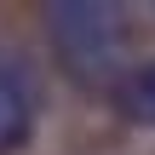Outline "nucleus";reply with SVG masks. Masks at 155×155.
<instances>
[{
    "instance_id": "f257e3e1",
    "label": "nucleus",
    "mask_w": 155,
    "mask_h": 155,
    "mask_svg": "<svg viewBox=\"0 0 155 155\" xmlns=\"http://www.w3.org/2000/svg\"><path fill=\"white\" fill-rule=\"evenodd\" d=\"M46 35L58 46V58L81 75V81H109L121 69V46H127V12L121 6H46Z\"/></svg>"
},
{
    "instance_id": "f03ea898",
    "label": "nucleus",
    "mask_w": 155,
    "mask_h": 155,
    "mask_svg": "<svg viewBox=\"0 0 155 155\" xmlns=\"http://www.w3.org/2000/svg\"><path fill=\"white\" fill-rule=\"evenodd\" d=\"M40 115V75L23 52L0 46V155H17Z\"/></svg>"
},
{
    "instance_id": "7ed1b4c3",
    "label": "nucleus",
    "mask_w": 155,
    "mask_h": 155,
    "mask_svg": "<svg viewBox=\"0 0 155 155\" xmlns=\"http://www.w3.org/2000/svg\"><path fill=\"white\" fill-rule=\"evenodd\" d=\"M115 104H121V115H132L138 127H155V63L132 69V75L115 86Z\"/></svg>"
}]
</instances>
